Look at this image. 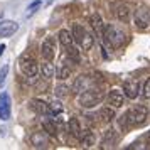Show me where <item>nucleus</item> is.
<instances>
[{
  "label": "nucleus",
  "mask_w": 150,
  "mask_h": 150,
  "mask_svg": "<svg viewBox=\"0 0 150 150\" xmlns=\"http://www.w3.org/2000/svg\"><path fill=\"white\" fill-rule=\"evenodd\" d=\"M125 39H127V34H125L123 27H120V25L106 24V25L103 27L101 41H103V44H105V47L110 49V51L122 47L123 44H125Z\"/></svg>",
  "instance_id": "f257e3e1"
},
{
  "label": "nucleus",
  "mask_w": 150,
  "mask_h": 150,
  "mask_svg": "<svg viewBox=\"0 0 150 150\" xmlns=\"http://www.w3.org/2000/svg\"><path fill=\"white\" fill-rule=\"evenodd\" d=\"M105 100V91L100 88H88L78 95V103L83 108H93Z\"/></svg>",
  "instance_id": "f03ea898"
},
{
  "label": "nucleus",
  "mask_w": 150,
  "mask_h": 150,
  "mask_svg": "<svg viewBox=\"0 0 150 150\" xmlns=\"http://www.w3.org/2000/svg\"><path fill=\"white\" fill-rule=\"evenodd\" d=\"M19 68H21L24 76L34 78V76H37V73H39V62L35 61V57L32 54L25 52V54H22L21 59H19Z\"/></svg>",
  "instance_id": "7ed1b4c3"
},
{
  "label": "nucleus",
  "mask_w": 150,
  "mask_h": 150,
  "mask_svg": "<svg viewBox=\"0 0 150 150\" xmlns=\"http://www.w3.org/2000/svg\"><path fill=\"white\" fill-rule=\"evenodd\" d=\"M147 118H149V111L145 106H133L127 111V120L130 127H140L147 122Z\"/></svg>",
  "instance_id": "20e7f679"
},
{
  "label": "nucleus",
  "mask_w": 150,
  "mask_h": 150,
  "mask_svg": "<svg viewBox=\"0 0 150 150\" xmlns=\"http://www.w3.org/2000/svg\"><path fill=\"white\" fill-rule=\"evenodd\" d=\"M133 24H135L137 29L145 30L150 25V8L145 7V5H140L133 12Z\"/></svg>",
  "instance_id": "39448f33"
},
{
  "label": "nucleus",
  "mask_w": 150,
  "mask_h": 150,
  "mask_svg": "<svg viewBox=\"0 0 150 150\" xmlns=\"http://www.w3.org/2000/svg\"><path fill=\"white\" fill-rule=\"evenodd\" d=\"M142 91V86H140V81L135 79V78H130L123 83V95L127 96L128 100H135L137 96L140 95Z\"/></svg>",
  "instance_id": "423d86ee"
},
{
  "label": "nucleus",
  "mask_w": 150,
  "mask_h": 150,
  "mask_svg": "<svg viewBox=\"0 0 150 150\" xmlns=\"http://www.w3.org/2000/svg\"><path fill=\"white\" fill-rule=\"evenodd\" d=\"M41 54L44 59H47V61H52L56 56V41L54 37H46L41 44Z\"/></svg>",
  "instance_id": "0eeeda50"
},
{
  "label": "nucleus",
  "mask_w": 150,
  "mask_h": 150,
  "mask_svg": "<svg viewBox=\"0 0 150 150\" xmlns=\"http://www.w3.org/2000/svg\"><path fill=\"white\" fill-rule=\"evenodd\" d=\"M10 96L8 93H0V120L7 122L10 118Z\"/></svg>",
  "instance_id": "6e6552de"
},
{
  "label": "nucleus",
  "mask_w": 150,
  "mask_h": 150,
  "mask_svg": "<svg viewBox=\"0 0 150 150\" xmlns=\"http://www.w3.org/2000/svg\"><path fill=\"white\" fill-rule=\"evenodd\" d=\"M91 88V78L86 74H81V76H78L74 79V83H73V93L74 95H79V93H83L84 89H88Z\"/></svg>",
  "instance_id": "1a4fd4ad"
},
{
  "label": "nucleus",
  "mask_w": 150,
  "mask_h": 150,
  "mask_svg": "<svg viewBox=\"0 0 150 150\" xmlns=\"http://www.w3.org/2000/svg\"><path fill=\"white\" fill-rule=\"evenodd\" d=\"M106 101L113 108H122L123 105H125V95H123L120 89H111L108 95H106Z\"/></svg>",
  "instance_id": "9d476101"
},
{
  "label": "nucleus",
  "mask_w": 150,
  "mask_h": 150,
  "mask_svg": "<svg viewBox=\"0 0 150 150\" xmlns=\"http://www.w3.org/2000/svg\"><path fill=\"white\" fill-rule=\"evenodd\" d=\"M19 30V24L14 21H2L0 22V37H10Z\"/></svg>",
  "instance_id": "9b49d317"
},
{
  "label": "nucleus",
  "mask_w": 150,
  "mask_h": 150,
  "mask_svg": "<svg viewBox=\"0 0 150 150\" xmlns=\"http://www.w3.org/2000/svg\"><path fill=\"white\" fill-rule=\"evenodd\" d=\"M115 15L120 22L127 24V22H130V19H132V8H130L128 4H120L115 10Z\"/></svg>",
  "instance_id": "f8f14e48"
},
{
  "label": "nucleus",
  "mask_w": 150,
  "mask_h": 150,
  "mask_svg": "<svg viewBox=\"0 0 150 150\" xmlns=\"http://www.w3.org/2000/svg\"><path fill=\"white\" fill-rule=\"evenodd\" d=\"M30 143L34 145L35 149H44V147H47V135L44 133V132H35L30 135Z\"/></svg>",
  "instance_id": "ddd939ff"
},
{
  "label": "nucleus",
  "mask_w": 150,
  "mask_h": 150,
  "mask_svg": "<svg viewBox=\"0 0 150 150\" xmlns=\"http://www.w3.org/2000/svg\"><path fill=\"white\" fill-rule=\"evenodd\" d=\"M30 110L35 111L37 115H46L49 113V105L46 101H42V100H30Z\"/></svg>",
  "instance_id": "4468645a"
},
{
  "label": "nucleus",
  "mask_w": 150,
  "mask_h": 150,
  "mask_svg": "<svg viewBox=\"0 0 150 150\" xmlns=\"http://www.w3.org/2000/svg\"><path fill=\"white\" fill-rule=\"evenodd\" d=\"M39 71H41V74H42V78H44V79H51V78L56 74L54 64H52L51 61H47V59L42 62L41 66H39Z\"/></svg>",
  "instance_id": "2eb2a0df"
},
{
  "label": "nucleus",
  "mask_w": 150,
  "mask_h": 150,
  "mask_svg": "<svg viewBox=\"0 0 150 150\" xmlns=\"http://www.w3.org/2000/svg\"><path fill=\"white\" fill-rule=\"evenodd\" d=\"M57 39H59V42H61V46H64V47L73 46V42H74L73 32H69L68 29H61V30H59V34H57Z\"/></svg>",
  "instance_id": "dca6fc26"
},
{
  "label": "nucleus",
  "mask_w": 150,
  "mask_h": 150,
  "mask_svg": "<svg viewBox=\"0 0 150 150\" xmlns=\"http://www.w3.org/2000/svg\"><path fill=\"white\" fill-rule=\"evenodd\" d=\"M68 127H69V133L73 137H76V138H79L81 140V137H83V128H81V125H79V120L78 118H71L68 123Z\"/></svg>",
  "instance_id": "f3484780"
},
{
  "label": "nucleus",
  "mask_w": 150,
  "mask_h": 150,
  "mask_svg": "<svg viewBox=\"0 0 150 150\" xmlns=\"http://www.w3.org/2000/svg\"><path fill=\"white\" fill-rule=\"evenodd\" d=\"M89 24H91V27H93V30H96V34L100 35V37H103V22H101V15L100 14H93L91 17H89Z\"/></svg>",
  "instance_id": "a211bd4d"
},
{
  "label": "nucleus",
  "mask_w": 150,
  "mask_h": 150,
  "mask_svg": "<svg viewBox=\"0 0 150 150\" xmlns=\"http://www.w3.org/2000/svg\"><path fill=\"white\" fill-rule=\"evenodd\" d=\"M71 64V62H69ZM68 62H61L59 64V68L56 69V76H57V79H61V81H64V79H68L69 76H71V66H69Z\"/></svg>",
  "instance_id": "6ab92c4d"
},
{
  "label": "nucleus",
  "mask_w": 150,
  "mask_h": 150,
  "mask_svg": "<svg viewBox=\"0 0 150 150\" xmlns=\"http://www.w3.org/2000/svg\"><path fill=\"white\" fill-rule=\"evenodd\" d=\"M116 143V133L115 130H106L105 135H103V140H101V145L103 147H111Z\"/></svg>",
  "instance_id": "aec40b11"
},
{
  "label": "nucleus",
  "mask_w": 150,
  "mask_h": 150,
  "mask_svg": "<svg viewBox=\"0 0 150 150\" xmlns=\"http://www.w3.org/2000/svg\"><path fill=\"white\" fill-rule=\"evenodd\" d=\"M71 32H73V37H74V41L81 44L83 37H84V34H86L84 27H83L81 24H73V29H71Z\"/></svg>",
  "instance_id": "412c9836"
},
{
  "label": "nucleus",
  "mask_w": 150,
  "mask_h": 150,
  "mask_svg": "<svg viewBox=\"0 0 150 150\" xmlns=\"http://www.w3.org/2000/svg\"><path fill=\"white\" fill-rule=\"evenodd\" d=\"M42 128L47 135H57V127H56V123L52 120H47V118L42 120Z\"/></svg>",
  "instance_id": "4be33fe9"
},
{
  "label": "nucleus",
  "mask_w": 150,
  "mask_h": 150,
  "mask_svg": "<svg viewBox=\"0 0 150 150\" xmlns=\"http://www.w3.org/2000/svg\"><path fill=\"white\" fill-rule=\"evenodd\" d=\"M100 118H101L103 122H111L113 118H115V110H113V106L110 108V106H106V108H101L100 110Z\"/></svg>",
  "instance_id": "5701e85b"
},
{
  "label": "nucleus",
  "mask_w": 150,
  "mask_h": 150,
  "mask_svg": "<svg viewBox=\"0 0 150 150\" xmlns=\"http://www.w3.org/2000/svg\"><path fill=\"white\" fill-rule=\"evenodd\" d=\"M66 56L69 57V61L74 62V64H78V62L81 61V56H79V51L76 47H73V46H69V47H66Z\"/></svg>",
  "instance_id": "b1692460"
},
{
  "label": "nucleus",
  "mask_w": 150,
  "mask_h": 150,
  "mask_svg": "<svg viewBox=\"0 0 150 150\" xmlns=\"http://www.w3.org/2000/svg\"><path fill=\"white\" fill-rule=\"evenodd\" d=\"M93 44H95V37H93V34H84V37H83L81 41V46H83V51H89V49L93 47Z\"/></svg>",
  "instance_id": "393cba45"
},
{
  "label": "nucleus",
  "mask_w": 150,
  "mask_h": 150,
  "mask_svg": "<svg viewBox=\"0 0 150 150\" xmlns=\"http://www.w3.org/2000/svg\"><path fill=\"white\" fill-rule=\"evenodd\" d=\"M62 111V105L61 101H52L49 105V113H52V115H57V113H61Z\"/></svg>",
  "instance_id": "a878e982"
},
{
  "label": "nucleus",
  "mask_w": 150,
  "mask_h": 150,
  "mask_svg": "<svg viewBox=\"0 0 150 150\" xmlns=\"http://www.w3.org/2000/svg\"><path fill=\"white\" fill-rule=\"evenodd\" d=\"M7 76H8V66H4L0 69V89L4 88V84L7 81Z\"/></svg>",
  "instance_id": "bb28decb"
},
{
  "label": "nucleus",
  "mask_w": 150,
  "mask_h": 150,
  "mask_svg": "<svg viewBox=\"0 0 150 150\" xmlns=\"http://www.w3.org/2000/svg\"><path fill=\"white\" fill-rule=\"evenodd\" d=\"M68 91H69V88H68V86H64V84H59V86H56V89H54V93H56L57 98L66 96V95H68Z\"/></svg>",
  "instance_id": "cd10ccee"
},
{
  "label": "nucleus",
  "mask_w": 150,
  "mask_h": 150,
  "mask_svg": "<svg viewBox=\"0 0 150 150\" xmlns=\"http://www.w3.org/2000/svg\"><path fill=\"white\" fill-rule=\"evenodd\" d=\"M41 0H35V2H32V4H30V5H29V8H27V17H30V15L34 14L35 10H37V8L41 7Z\"/></svg>",
  "instance_id": "c85d7f7f"
},
{
  "label": "nucleus",
  "mask_w": 150,
  "mask_h": 150,
  "mask_svg": "<svg viewBox=\"0 0 150 150\" xmlns=\"http://www.w3.org/2000/svg\"><path fill=\"white\" fill-rule=\"evenodd\" d=\"M143 93V98H147V100H150V78L145 81V84H143V89H142Z\"/></svg>",
  "instance_id": "c756f323"
},
{
  "label": "nucleus",
  "mask_w": 150,
  "mask_h": 150,
  "mask_svg": "<svg viewBox=\"0 0 150 150\" xmlns=\"http://www.w3.org/2000/svg\"><path fill=\"white\" fill-rule=\"evenodd\" d=\"M128 149L132 150V149H147V147L143 145V142H135V143H132V145H130Z\"/></svg>",
  "instance_id": "7c9ffc66"
},
{
  "label": "nucleus",
  "mask_w": 150,
  "mask_h": 150,
  "mask_svg": "<svg viewBox=\"0 0 150 150\" xmlns=\"http://www.w3.org/2000/svg\"><path fill=\"white\" fill-rule=\"evenodd\" d=\"M5 52V44H0V56Z\"/></svg>",
  "instance_id": "2f4dec72"
},
{
  "label": "nucleus",
  "mask_w": 150,
  "mask_h": 150,
  "mask_svg": "<svg viewBox=\"0 0 150 150\" xmlns=\"http://www.w3.org/2000/svg\"><path fill=\"white\" fill-rule=\"evenodd\" d=\"M149 138H150V132H149Z\"/></svg>",
  "instance_id": "473e14b6"
}]
</instances>
